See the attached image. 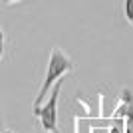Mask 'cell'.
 I'll use <instances>...</instances> for the list:
<instances>
[{"instance_id": "obj_7", "label": "cell", "mask_w": 133, "mask_h": 133, "mask_svg": "<svg viewBox=\"0 0 133 133\" xmlns=\"http://www.w3.org/2000/svg\"><path fill=\"white\" fill-rule=\"evenodd\" d=\"M4 2H8V4H12V2H18V0H4Z\"/></svg>"}, {"instance_id": "obj_1", "label": "cell", "mask_w": 133, "mask_h": 133, "mask_svg": "<svg viewBox=\"0 0 133 133\" xmlns=\"http://www.w3.org/2000/svg\"><path fill=\"white\" fill-rule=\"evenodd\" d=\"M72 70H74V62L70 60L58 46L52 48L50 60H48V70H46V78H44V82H42V85H40V89H38V95H36L34 103H32V113L34 115L40 113V107L44 105V101L48 99L54 83L58 82V79H62L66 74H70Z\"/></svg>"}, {"instance_id": "obj_6", "label": "cell", "mask_w": 133, "mask_h": 133, "mask_svg": "<svg viewBox=\"0 0 133 133\" xmlns=\"http://www.w3.org/2000/svg\"><path fill=\"white\" fill-rule=\"evenodd\" d=\"M109 133H121V129H119V127H115V125H113V127L109 129Z\"/></svg>"}, {"instance_id": "obj_4", "label": "cell", "mask_w": 133, "mask_h": 133, "mask_svg": "<svg viewBox=\"0 0 133 133\" xmlns=\"http://www.w3.org/2000/svg\"><path fill=\"white\" fill-rule=\"evenodd\" d=\"M125 18L129 24H133V0H125Z\"/></svg>"}, {"instance_id": "obj_3", "label": "cell", "mask_w": 133, "mask_h": 133, "mask_svg": "<svg viewBox=\"0 0 133 133\" xmlns=\"http://www.w3.org/2000/svg\"><path fill=\"white\" fill-rule=\"evenodd\" d=\"M121 113L127 119V133H133V94H129V89H123V105Z\"/></svg>"}, {"instance_id": "obj_2", "label": "cell", "mask_w": 133, "mask_h": 133, "mask_svg": "<svg viewBox=\"0 0 133 133\" xmlns=\"http://www.w3.org/2000/svg\"><path fill=\"white\" fill-rule=\"evenodd\" d=\"M62 83H64V79H58L54 83L48 99L44 101V105L40 107V113H38L40 123H42L44 131H48V133H60L58 131V99H60Z\"/></svg>"}, {"instance_id": "obj_5", "label": "cell", "mask_w": 133, "mask_h": 133, "mask_svg": "<svg viewBox=\"0 0 133 133\" xmlns=\"http://www.w3.org/2000/svg\"><path fill=\"white\" fill-rule=\"evenodd\" d=\"M2 56H4V32L0 30V60H2Z\"/></svg>"}]
</instances>
